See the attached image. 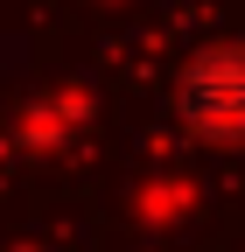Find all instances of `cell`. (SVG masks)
Masks as SVG:
<instances>
[{"mask_svg": "<svg viewBox=\"0 0 245 252\" xmlns=\"http://www.w3.org/2000/svg\"><path fill=\"white\" fill-rule=\"evenodd\" d=\"M175 119L196 140H224V147L245 140V49L238 42L189 56V70L175 77Z\"/></svg>", "mask_w": 245, "mask_h": 252, "instance_id": "cell-1", "label": "cell"}]
</instances>
